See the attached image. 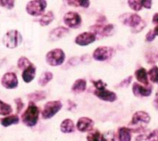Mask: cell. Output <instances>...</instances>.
Masks as SVG:
<instances>
[{"label":"cell","instance_id":"cell-1","mask_svg":"<svg viewBox=\"0 0 158 141\" xmlns=\"http://www.w3.org/2000/svg\"><path fill=\"white\" fill-rule=\"evenodd\" d=\"M150 121L151 117L146 112L139 111L133 114L129 126L131 129V132H138L140 134L146 130L145 126L150 123Z\"/></svg>","mask_w":158,"mask_h":141},{"label":"cell","instance_id":"cell-2","mask_svg":"<svg viewBox=\"0 0 158 141\" xmlns=\"http://www.w3.org/2000/svg\"><path fill=\"white\" fill-rule=\"evenodd\" d=\"M39 115H40V109L33 102H31L28 108L22 113L21 121L26 126L32 127L37 125L39 120Z\"/></svg>","mask_w":158,"mask_h":141},{"label":"cell","instance_id":"cell-3","mask_svg":"<svg viewBox=\"0 0 158 141\" xmlns=\"http://www.w3.org/2000/svg\"><path fill=\"white\" fill-rule=\"evenodd\" d=\"M2 42L6 47L13 49L22 42V36L18 30H9L3 36Z\"/></svg>","mask_w":158,"mask_h":141},{"label":"cell","instance_id":"cell-4","mask_svg":"<svg viewBox=\"0 0 158 141\" xmlns=\"http://www.w3.org/2000/svg\"><path fill=\"white\" fill-rule=\"evenodd\" d=\"M65 59H66V55H65V52L61 48H55L49 51L45 56L46 63L53 67L62 65Z\"/></svg>","mask_w":158,"mask_h":141},{"label":"cell","instance_id":"cell-5","mask_svg":"<svg viewBox=\"0 0 158 141\" xmlns=\"http://www.w3.org/2000/svg\"><path fill=\"white\" fill-rule=\"evenodd\" d=\"M46 7V0H31L30 2H28L26 6V11L31 16L38 17L44 13Z\"/></svg>","mask_w":158,"mask_h":141},{"label":"cell","instance_id":"cell-6","mask_svg":"<svg viewBox=\"0 0 158 141\" xmlns=\"http://www.w3.org/2000/svg\"><path fill=\"white\" fill-rule=\"evenodd\" d=\"M90 31L95 34L96 38H102L105 36H109L112 34L114 31V25L110 23H101V22H96L94 25H92L90 27Z\"/></svg>","mask_w":158,"mask_h":141},{"label":"cell","instance_id":"cell-7","mask_svg":"<svg viewBox=\"0 0 158 141\" xmlns=\"http://www.w3.org/2000/svg\"><path fill=\"white\" fill-rule=\"evenodd\" d=\"M62 109V102L59 100L48 101L45 103L44 110L42 112V117L44 120H48L53 118L60 110Z\"/></svg>","mask_w":158,"mask_h":141},{"label":"cell","instance_id":"cell-8","mask_svg":"<svg viewBox=\"0 0 158 141\" xmlns=\"http://www.w3.org/2000/svg\"><path fill=\"white\" fill-rule=\"evenodd\" d=\"M63 21L69 28H72V29H78L82 22L80 14L74 11L67 12L63 17Z\"/></svg>","mask_w":158,"mask_h":141},{"label":"cell","instance_id":"cell-9","mask_svg":"<svg viewBox=\"0 0 158 141\" xmlns=\"http://www.w3.org/2000/svg\"><path fill=\"white\" fill-rule=\"evenodd\" d=\"M113 54L114 48L109 46H99L94 51L93 58L97 61H106L110 59L113 57Z\"/></svg>","mask_w":158,"mask_h":141},{"label":"cell","instance_id":"cell-10","mask_svg":"<svg viewBox=\"0 0 158 141\" xmlns=\"http://www.w3.org/2000/svg\"><path fill=\"white\" fill-rule=\"evenodd\" d=\"M119 20L124 25L129 26L131 28H134L143 21V19L137 13H125L119 16Z\"/></svg>","mask_w":158,"mask_h":141},{"label":"cell","instance_id":"cell-11","mask_svg":"<svg viewBox=\"0 0 158 141\" xmlns=\"http://www.w3.org/2000/svg\"><path fill=\"white\" fill-rule=\"evenodd\" d=\"M1 85L6 89H15L19 86V80L15 73H6L1 79Z\"/></svg>","mask_w":158,"mask_h":141},{"label":"cell","instance_id":"cell-12","mask_svg":"<svg viewBox=\"0 0 158 141\" xmlns=\"http://www.w3.org/2000/svg\"><path fill=\"white\" fill-rule=\"evenodd\" d=\"M96 39L97 38H96L95 34L93 33L92 32H84L76 36L75 44H77L78 46H85L90 44H93L94 42H95Z\"/></svg>","mask_w":158,"mask_h":141},{"label":"cell","instance_id":"cell-13","mask_svg":"<svg viewBox=\"0 0 158 141\" xmlns=\"http://www.w3.org/2000/svg\"><path fill=\"white\" fill-rule=\"evenodd\" d=\"M153 91V86H143L139 83H134L132 85V92L135 97L143 98V97H149L152 94Z\"/></svg>","mask_w":158,"mask_h":141},{"label":"cell","instance_id":"cell-14","mask_svg":"<svg viewBox=\"0 0 158 141\" xmlns=\"http://www.w3.org/2000/svg\"><path fill=\"white\" fill-rule=\"evenodd\" d=\"M94 95L100 99L101 100L106 101V102H114L117 100L118 96L116 93L113 91L107 90L106 88H102V89H95L94 90Z\"/></svg>","mask_w":158,"mask_h":141},{"label":"cell","instance_id":"cell-15","mask_svg":"<svg viewBox=\"0 0 158 141\" xmlns=\"http://www.w3.org/2000/svg\"><path fill=\"white\" fill-rule=\"evenodd\" d=\"M94 126V120L88 117H81L77 122V129L80 132H83V133L93 130Z\"/></svg>","mask_w":158,"mask_h":141},{"label":"cell","instance_id":"cell-16","mask_svg":"<svg viewBox=\"0 0 158 141\" xmlns=\"http://www.w3.org/2000/svg\"><path fill=\"white\" fill-rule=\"evenodd\" d=\"M136 141H158V129L155 130H145L142 133H140L136 139Z\"/></svg>","mask_w":158,"mask_h":141},{"label":"cell","instance_id":"cell-17","mask_svg":"<svg viewBox=\"0 0 158 141\" xmlns=\"http://www.w3.org/2000/svg\"><path fill=\"white\" fill-rule=\"evenodd\" d=\"M35 75H36V67L32 63L30 66H28L26 69H24L22 71V73H21L22 80L26 84L32 82L33 79L35 78Z\"/></svg>","mask_w":158,"mask_h":141},{"label":"cell","instance_id":"cell-18","mask_svg":"<svg viewBox=\"0 0 158 141\" xmlns=\"http://www.w3.org/2000/svg\"><path fill=\"white\" fill-rule=\"evenodd\" d=\"M69 33V30L67 27L64 26H59L56 29H54L53 31L50 32L49 33V39L51 41H57L58 39L64 37L65 35H67Z\"/></svg>","mask_w":158,"mask_h":141},{"label":"cell","instance_id":"cell-19","mask_svg":"<svg viewBox=\"0 0 158 141\" xmlns=\"http://www.w3.org/2000/svg\"><path fill=\"white\" fill-rule=\"evenodd\" d=\"M131 129L129 127H119L118 130V141H131Z\"/></svg>","mask_w":158,"mask_h":141},{"label":"cell","instance_id":"cell-20","mask_svg":"<svg viewBox=\"0 0 158 141\" xmlns=\"http://www.w3.org/2000/svg\"><path fill=\"white\" fill-rule=\"evenodd\" d=\"M135 77L137 81L142 83L143 86H148L149 84V78H148V72L144 68H140L135 72Z\"/></svg>","mask_w":158,"mask_h":141},{"label":"cell","instance_id":"cell-21","mask_svg":"<svg viewBox=\"0 0 158 141\" xmlns=\"http://www.w3.org/2000/svg\"><path fill=\"white\" fill-rule=\"evenodd\" d=\"M60 130L62 133L70 134L75 131V125L71 119H65L60 125Z\"/></svg>","mask_w":158,"mask_h":141},{"label":"cell","instance_id":"cell-22","mask_svg":"<svg viewBox=\"0 0 158 141\" xmlns=\"http://www.w3.org/2000/svg\"><path fill=\"white\" fill-rule=\"evenodd\" d=\"M86 86H87V82L85 79H78L72 85L71 91L76 94H80V93H82L85 91Z\"/></svg>","mask_w":158,"mask_h":141},{"label":"cell","instance_id":"cell-23","mask_svg":"<svg viewBox=\"0 0 158 141\" xmlns=\"http://www.w3.org/2000/svg\"><path fill=\"white\" fill-rule=\"evenodd\" d=\"M19 122V116L18 115H9V116H6L3 119H1L0 123L3 126L7 127L10 126L12 125H18Z\"/></svg>","mask_w":158,"mask_h":141},{"label":"cell","instance_id":"cell-24","mask_svg":"<svg viewBox=\"0 0 158 141\" xmlns=\"http://www.w3.org/2000/svg\"><path fill=\"white\" fill-rule=\"evenodd\" d=\"M67 5L71 7H81L87 8L90 6V0H63Z\"/></svg>","mask_w":158,"mask_h":141},{"label":"cell","instance_id":"cell-25","mask_svg":"<svg viewBox=\"0 0 158 141\" xmlns=\"http://www.w3.org/2000/svg\"><path fill=\"white\" fill-rule=\"evenodd\" d=\"M54 77V74L51 72H44L41 74L38 80V84L41 86H45Z\"/></svg>","mask_w":158,"mask_h":141},{"label":"cell","instance_id":"cell-26","mask_svg":"<svg viewBox=\"0 0 158 141\" xmlns=\"http://www.w3.org/2000/svg\"><path fill=\"white\" fill-rule=\"evenodd\" d=\"M55 20V15L52 11H48L47 13H45L40 20H39V23L41 26H47L49 25L53 20Z\"/></svg>","mask_w":158,"mask_h":141},{"label":"cell","instance_id":"cell-27","mask_svg":"<svg viewBox=\"0 0 158 141\" xmlns=\"http://www.w3.org/2000/svg\"><path fill=\"white\" fill-rule=\"evenodd\" d=\"M27 98L31 101H41L43 99H44L46 98V94L44 91H36V92H32L30 95L27 96Z\"/></svg>","mask_w":158,"mask_h":141},{"label":"cell","instance_id":"cell-28","mask_svg":"<svg viewBox=\"0 0 158 141\" xmlns=\"http://www.w3.org/2000/svg\"><path fill=\"white\" fill-rule=\"evenodd\" d=\"M143 0H128L129 7L133 11H136V12L142 10V8L143 7Z\"/></svg>","mask_w":158,"mask_h":141},{"label":"cell","instance_id":"cell-29","mask_svg":"<svg viewBox=\"0 0 158 141\" xmlns=\"http://www.w3.org/2000/svg\"><path fill=\"white\" fill-rule=\"evenodd\" d=\"M148 78L152 83L158 84V67L156 65L153 66L148 71Z\"/></svg>","mask_w":158,"mask_h":141},{"label":"cell","instance_id":"cell-30","mask_svg":"<svg viewBox=\"0 0 158 141\" xmlns=\"http://www.w3.org/2000/svg\"><path fill=\"white\" fill-rule=\"evenodd\" d=\"M12 112V107L0 99V115L6 116Z\"/></svg>","mask_w":158,"mask_h":141},{"label":"cell","instance_id":"cell-31","mask_svg":"<svg viewBox=\"0 0 158 141\" xmlns=\"http://www.w3.org/2000/svg\"><path fill=\"white\" fill-rule=\"evenodd\" d=\"M100 138H101V133L99 130L97 129L91 130L87 135V141H100Z\"/></svg>","mask_w":158,"mask_h":141},{"label":"cell","instance_id":"cell-32","mask_svg":"<svg viewBox=\"0 0 158 141\" xmlns=\"http://www.w3.org/2000/svg\"><path fill=\"white\" fill-rule=\"evenodd\" d=\"M18 68L19 69V70H24V69H26L28 66H30L31 64V62L30 61V59H28L26 57H20L19 59V60H18Z\"/></svg>","mask_w":158,"mask_h":141},{"label":"cell","instance_id":"cell-33","mask_svg":"<svg viewBox=\"0 0 158 141\" xmlns=\"http://www.w3.org/2000/svg\"><path fill=\"white\" fill-rule=\"evenodd\" d=\"M146 59L149 63H156L158 60V51L150 50L146 53Z\"/></svg>","mask_w":158,"mask_h":141},{"label":"cell","instance_id":"cell-34","mask_svg":"<svg viewBox=\"0 0 158 141\" xmlns=\"http://www.w3.org/2000/svg\"><path fill=\"white\" fill-rule=\"evenodd\" d=\"M100 141H116L115 133L113 131H107L104 134H101Z\"/></svg>","mask_w":158,"mask_h":141},{"label":"cell","instance_id":"cell-35","mask_svg":"<svg viewBox=\"0 0 158 141\" xmlns=\"http://www.w3.org/2000/svg\"><path fill=\"white\" fill-rule=\"evenodd\" d=\"M15 5V0H0V7L6 9H12Z\"/></svg>","mask_w":158,"mask_h":141},{"label":"cell","instance_id":"cell-36","mask_svg":"<svg viewBox=\"0 0 158 141\" xmlns=\"http://www.w3.org/2000/svg\"><path fill=\"white\" fill-rule=\"evenodd\" d=\"M145 26H146V22L143 20V21H142L139 25H137V26L134 27V28H131V32H132L133 33H138L142 32V31L145 28Z\"/></svg>","mask_w":158,"mask_h":141},{"label":"cell","instance_id":"cell-37","mask_svg":"<svg viewBox=\"0 0 158 141\" xmlns=\"http://www.w3.org/2000/svg\"><path fill=\"white\" fill-rule=\"evenodd\" d=\"M94 86L95 87V89H102V88H106V84L104 83L102 80H97V81H92Z\"/></svg>","mask_w":158,"mask_h":141},{"label":"cell","instance_id":"cell-38","mask_svg":"<svg viewBox=\"0 0 158 141\" xmlns=\"http://www.w3.org/2000/svg\"><path fill=\"white\" fill-rule=\"evenodd\" d=\"M156 33H155L154 30H150V31L146 33L145 40H146V42L151 43V42H153V41L156 39Z\"/></svg>","mask_w":158,"mask_h":141},{"label":"cell","instance_id":"cell-39","mask_svg":"<svg viewBox=\"0 0 158 141\" xmlns=\"http://www.w3.org/2000/svg\"><path fill=\"white\" fill-rule=\"evenodd\" d=\"M131 80H132V76H129V77H127L126 79L122 80V82L118 85V86H119V87H128V86H130Z\"/></svg>","mask_w":158,"mask_h":141},{"label":"cell","instance_id":"cell-40","mask_svg":"<svg viewBox=\"0 0 158 141\" xmlns=\"http://www.w3.org/2000/svg\"><path fill=\"white\" fill-rule=\"evenodd\" d=\"M15 103L17 104V112H18V113H19L22 111V109L24 108V103L22 102V100L20 99H16Z\"/></svg>","mask_w":158,"mask_h":141},{"label":"cell","instance_id":"cell-41","mask_svg":"<svg viewBox=\"0 0 158 141\" xmlns=\"http://www.w3.org/2000/svg\"><path fill=\"white\" fill-rule=\"evenodd\" d=\"M143 6L144 8L150 9L152 7V6H153V0H143Z\"/></svg>","mask_w":158,"mask_h":141},{"label":"cell","instance_id":"cell-42","mask_svg":"<svg viewBox=\"0 0 158 141\" xmlns=\"http://www.w3.org/2000/svg\"><path fill=\"white\" fill-rule=\"evenodd\" d=\"M153 23L156 25H158V13H156L153 16Z\"/></svg>","mask_w":158,"mask_h":141},{"label":"cell","instance_id":"cell-43","mask_svg":"<svg viewBox=\"0 0 158 141\" xmlns=\"http://www.w3.org/2000/svg\"><path fill=\"white\" fill-rule=\"evenodd\" d=\"M154 106L158 109V92L157 94H156V98H155V100H154Z\"/></svg>","mask_w":158,"mask_h":141},{"label":"cell","instance_id":"cell-44","mask_svg":"<svg viewBox=\"0 0 158 141\" xmlns=\"http://www.w3.org/2000/svg\"><path fill=\"white\" fill-rule=\"evenodd\" d=\"M154 32H155L156 35V36H158V25H156V28L154 29Z\"/></svg>","mask_w":158,"mask_h":141}]
</instances>
